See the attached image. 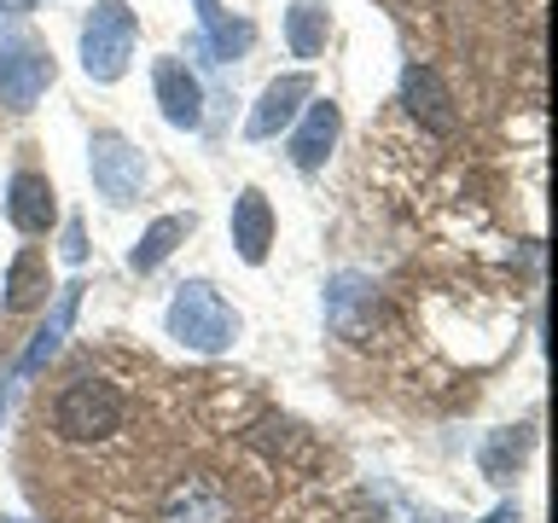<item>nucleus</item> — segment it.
<instances>
[{
  "mask_svg": "<svg viewBox=\"0 0 558 523\" xmlns=\"http://www.w3.org/2000/svg\"><path fill=\"white\" fill-rule=\"evenodd\" d=\"M518 453H523V436H512V430H495L488 436V448H483V471L495 483H506L518 471Z\"/></svg>",
  "mask_w": 558,
  "mask_h": 523,
  "instance_id": "nucleus-19",
  "label": "nucleus"
},
{
  "mask_svg": "<svg viewBox=\"0 0 558 523\" xmlns=\"http://www.w3.org/2000/svg\"><path fill=\"white\" fill-rule=\"evenodd\" d=\"M192 227H198V216H192V209H186V216H163V221H151L146 233H140V244L129 251V268H134V273L163 268V262H169L174 251H181L186 239H192Z\"/></svg>",
  "mask_w": 558,
  "mask_h": 523,
  "instance_id": "nucleus-15",
  "label": "nucleus"
},
{
  "mask_svg": "<svg viewBox=\"0 0 558 523\" xmlns=\"http://www.w3.org/2000/svg\"><path fill=\"white\" fill-rule=\"evenodd\" d=\"M151 87H157V105H163V117L174 129H204V87L181 59H157Z\"/></svg>",
  "mask_w": 558,
  "mask_h": 523,
  "instance_id": "nucleus-9",
  "label": "nucleus"
},
{
  "mask_svg": "<svg viewBox=\"0 0 558 523\" xmlns=\"http://www.w3.org/2000/svg\"><path fill=\"white\" fill-rule=\"evenodd\" d=\"M331 139H338V105H331V99H314L308 117H303V129L291 134V163H296V169H320L326 151H331Z\"/></svg>",
  "mask_w": 558,
  "mask_h": 523,
  "instance_id": "nucleus-16",
  "label": "nucleus"
},
{
  "mask_svg": "<svg viewBox=\"0 0 558 523\" xmlns=\"http://www.w3.org/2000/svg\"><path fill=\"white\" fill-rule=\"evenodd\" d=\"M286 41L296 59H314V52L326 47V7L320 0H291V12H286Z\"/></svg>",
  "mask_w": 558,
  "mask_h": 523,
  "instance_id": "nucleus-18",
  "label": "nucleus"
},
{
  "mask_svg": "<svg viewBox=\"0 0 558 523\" xmlns=\"http://www.w3.org/2000/svg\"><path fill=\"white\" fill-rule=\"evenodd\" d=\"M140 41V17L129 12V0H99L82 24V70L94 82H117L134 59Z\"/></svg>",
  "mask_w": 558,
  "mask_h": 523,
  "instance_id": "nucleus-3",
  "label": "nucleus"
},
{
  "mask_svg": "<svg viewBox=\"0 0 558 523\" xmlns=\"http://www.w3.org/2000/svg\"><path fill=\"white\" fill-rule=\"evenodd\" d=\"M35 303H47V262L35 256V251H24V256L7 268V308L24 314V308H35Z\"/></svg>",
  "mask_w": 558,
  "mask_h": 523,
  "instance_id": "nucleus-17",
  "label": "nucleus"
},
{
  "mask_svg": "<svg viewBox=\"0 0 558 523\" xmlns=\"http://www.w3.org/2000/svg\"><path fill=\"white\" fill-rule=\"evenodd\" d=\"M52 82V52L35 41H0V99L12 111H29Z\"/></svg>",
  "mask_w": 558,
  "mask_h": 523,
  "instance_id": "nucleus-7",
  "label": "nucleus"
},
{
  "mask_svg": "<svg viewBox=\"0 0 558 523\" xmlns=\"http://www.w3.org/2000/svg\"><path fill=\"white\" fill-rule=\"evenodd\" d=\"M76 303H82V285H64V291H59V303H52V314H47V326L35 331L29 349H24V361H17V378H35L52 355H59L64 331H70V320H76Z\"/></svg>",
  "mask_w": 558,
  "mask_h": 523,
  "instance_id": "nucleus-14",
  "label": "nucleus"
},
{
  "mask_svg": "<svg viewBox=\"0 0 558 523\" xmlns=\"http://www.w3.org/2000/svg\"><path fill=\"white\" fill-rule=\"evenodd\" d=\"M52 430L64 436V442H111V436L122 430V390L117 384H105L99 373H87V366H76L59 396H52Z\"/></svg>",
  "mask_w": 558,
  "mask_h": 523,
  "instance_id": "nucleus-1",
  "label": "nucleus"
},
{
  "mask_svg": "<svg viewBox=\"0 0 558 523\" xmlns=\"http://www.w3.org/2000/svg\"><path fill=\"white\" fill-rule=\"evenodd\" d=\"M314 99V76H279V82H268L262 87V99H256V111H251V122H244V134L251 139H274L279 129H291L296 122V111Z\"/></svg>",
  "mask_w": 558,
  "mask_h": 523,
  "instance_id": "nucleus-8",
  "label": "nucleus"
},
{
  "mask_svg": "<svg viewBox=\"0 0 558 523\" xmlns=\"http://www.w3.org/2000/svg\"><path fill=\"white\" fill-rule=\"evenodd\" d=\"M87 163H94V186L105 204H134L140 186H146V157H140L122 134H94V146H87Z\"/></svg>",
  "mask_w": 558,
  "mask_h": 523,
  "instance_id": "nucleus-5",
  "label": "nucleus"
},
{
  "mask_svg": "<svg viewBox=\"0 0 558 523\" xmlns=\"http://www.w3.org/2000/svg\"><path fill=\"white\" fill-rule=\"evenodd\" d=\"M59 251H64L70 268H76V262H87V233H82V221H64V244H59Z\"/></svg>",
  "mask_w": 558,
  "mask_h": 523,
  "instance_id": "nucleus-20",
  "label": "nucleus"
},
{
  "mask_svg": "<svg viewBox=\"0 0 558 523\" xmlns=\"http://www.w3.org/2000/svg\"><path fill=\"white\" fill-rule=\"evenodd\" d=\"M0 408H7V396H0Z\"/></svg>",
  "mask_w": 558,
  "mask_h": 523,
  "instance_id": "nucleus-23",
  "label": "nucleus"
},
{
  "mask_svg": "<svg viewBox=\"0 0 558 523\" xmlns=\"http://www.w3.org/2000/svg\"><path fill=\"white\" fill-rule=\"evenodd\" d=\"M373 314H378V285H373V279L355 273V268L331 273V285H326V326L338 331V338L361 343L366 331H373Z\"/></svg>",
  "mask_w": 558,
  "mask_h": 523,
  "instance_id": "nucleus-6",
  "label": "nucleus"
},
{
  "mask_svg": "<svg viewBox=\"0 0 558 523\" xmlns=\"http://www.w3.org/2000/svg\"><path fill=\"white\" fill-rule=\"evenodd\" d=\"M401 105L425 122V129H436V134H453V94L442 87V76H436L430 64H408V76H401Z\"/></svg>",
  "mask_w": 558,
  "mask_h": 523,
  "instance_id": "nucleus-10",
  "label": "nucleus"
},
{
  "mask_svg": "<svg viewBox=\"0 0 558 523\" xmlns=\"http://www.w3.org/2000/svg\"><path fill=\"white\" fill-rule=\"evenodd\" d=\"M169 338H181L186 349H198V355H221V349L239 338V314L216 296V285L192 279V285H181L169 303Z\"/></svg>",
  "mask_w": 558,
  "mask_h": 523,
  "instance_id": "nucleus-2",
  "label": "nucleus"
},
{
  "mask_svg": "<svg viewBox=\"0 0 558 523\" xmlns=\"http://www.w3.org/2000/svg\"><path fill=\"white\" fill-rule=\"evenodd\" d=\"M483 523H518V506H512V500H506V506H495V512H488Z\"/></svg>",
  "mask_w": 558,
  "mask_h": 523,
  "instance_id": "nucleus-21",
  "label": "nucleus"
},
{
  "mask_svg": "<svg viewBox=\"0 0 558 523\" xmlns=\"http://www.w3.org/2000/svg\"><path fill=\"white\" fill-rule=\"evenodd\" d=\"M157 523H233V495L209 471H186V477H174L163 488Z\"/></svg>",
  "mask_w": 558,
  "mask_h": 523,
  "instance_id": "nucleus-4",
  "label": "nucleus"
},
{
  "mask_svg": "<svg viewBox=\"0 0 558 523\" xmlns=\"http://www.w3.org/2000/svg\"><path fill=\"white\" fill-rule=\"evenodd\" d=\"M7 7H29V0H0V17H7Z\"/></svg>",
  "mask_w": 558,
  "mask_h": 523,
  "instance_id": "nucleus-22",
  "label": "nucleus"
},
{
  "mask_svg": "<svg viewBox=\"0 0 558 523\" xmlns=\"http://www.w3.org/2000/svg\"><path fill=\"white\" fill-rule=\"evenodd\" d=\"M7 523H17V518H7Z\"/></svg>",
  "mask_w": 558,
  "mask_h": 523,
  "instance_id": "nucleus-24",
  "label": "nucleus"
},
{
  "mask_svg": "<svg viewBox=\"0 0 558 523\" xmlns=\"http://www.w3.org/2000/svg\"><path fill=\"white\" fill-rule=\"evenodd\" d=\"M233 244H239V256L251 262V268L268 256V244H274V209H268V198H262L256 186H244L239 204H233Z\"/></svg>",
  "mask_w": 558,
  "mask_h": 523,
  "instance_id": "nucleus-13",
  "label": "nucleus"
},
{
  "mask_svg": "<svg viewBox=\"0 0 558 523\" xmlns=\"http://www.w3.org/2000/svg\"><path fill=\"white\" fill-rule=\"evenodd\" d=\"M7 216L17 233H47L52 216H59V204H52V186H47V174H12V186H7Z\"/></svg>",
  "mask_w": 558,
  "mask_h": 523,
  "instance_id": "nucleus-12",
  "label": "nucleus"
},
{
  "mask_svg": "<svg viewBox=\"0 0 558 523\" xmlns=\"http://www.w3.org/2000/svg\"><path fill=\"white\" fill-rule=\"evenodd\" d=\"M198 24H204V35L192 41V52H198V59H209V64L233 59V52H244V47L256 41V29L244 24V17H227L221 0H198Z\"/></svg>",
  "mask_w": 558,
  "mask_h": 523,
  "instance_id": "nucleus-11",
  "label": "nucleus"
}]
</instances>
